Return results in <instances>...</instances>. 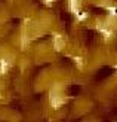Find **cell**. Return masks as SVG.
<instances>
[{
	"instance_id": "3",
	"label": "cell",
	"mask_w": 117,
	"mask_h": 122,
	"mask_svg": "<svg viewBox=\"0 0 117 122\" xmlns=\"http://www.w3.org/2000/svg\"><path fill=\"white\" fill-rule=\"evenodd\" d=\"M9 67H10V64L8 63V60H5V58L0 60V73H6L9 70Z\"/></svg>"
},
{
	"instance_id": "7",
	"label": "cell",
	"mask_w": 117,
	"mask_h": 122,
	"mask_svg": "<svg viewBox=\"0 0 117 122\" xmlns=\"http://www.w3.org/2000/svg\"><path fill=\"white\" fill-rule=\"evenodd\" d=\"M114 69H116V70H117V64H116V66H114Z\"/></svg>"
},
{
	"instance_id": "5",
	"label": "cell",
	"mask_w": 117,
	"mask_h": 122,
	"mask_svg": "<svg viewBox=\"0 0 117 122\" xmlns=\"http://www.w3.org/2000/svg\"><path fill=\"white\" fill-rule=\"evenodd\" d=\"M107 12H108V14L110 15H117V8H114V6H111V8H107Z\"/></svg>"
},
{
	"instance_id": "1",
	"label": "cell",
	"mask_w": 117,
	"mask_h": 122,
	"mask_svg": "<svg viewBox=\"0 0 117 122\" xmlns=\"http://www.w3.org/2000/svg\"><path fill=\"white\" fill-rule=\"evenodd\" d=\"M68 9L73 14H77L80 10V0H68Z\"/></svg>"
},
{
	"instance_id": "6",
	"label": "cell",
	"mask_w": 117,
	"mask_h": 122,
	"mask_svg": "<svg viewBox=\"0 0 117 122\" xmlns=\"http://www.w3.org/2000/svg\"><path fill=\"white\" fill-rule=\"evenodd\" d=\"M43 3H45V5H47V6H51V5L53 3V0H43Z\"/></svg>"
},
{
	"instance_id": "4",
	"label": "cell",
	"mask_w": 117,
	"mask_h": 122,
	"mask_svg": "<svg viewBox=\"0 0 117 122\" xmlns=\"http://www.w3.org/2000/svg\"><path fill=\"white\" fill-rule=\"evenodd\" d=\"M74 15L77 16V20H79V21H83L84 18H88V14H86V12H83L82 9H80V10L77 12V14H74Z\"/></svg>"
},
{
	"instance_id": "2",
	"label": "cell",
	"mask_w": 117,
	"mask_h": 122,
	"mask_svg": "<svg viewBox=\"0 0 117 122\" xmlns=\"http://www.w3.org/2000/svg\"><path fill=\"white\" fill-rule=\"evenodd\" d=\"M98 30L101 31V34H102L105 39H107V37H111V36H113V30H111V28H108V27L99 25V28H98Z\"/></svg>"
}]
</instances>
